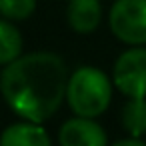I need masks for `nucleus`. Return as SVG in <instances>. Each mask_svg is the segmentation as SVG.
I'll return each instance as SVG.
<instances>
[{
  "instance_id": "obj_6",
  "label": "nucleus",
  "mask_w": 146,
  "mask_h": 146,
  "mask_svg": "<svg viewBox=\"0 0 146 146\" xmlns=\"http://www.w3.org/2000/svg\"><path fill=\"white\" fill-rule=\"evenodd\" d=\"M0 146H52L40 122L24 120L10 124L0 134Z\"/></svg>"
},
{
  "instance_id": "obj_3",
  "label": "nucleus",
  "mask_w": 146,
  "mask_h": 146,
  "mask_svg": "<svg viewBox=\"0 0 146 146\" xmlns=\"http://www.w3.org/2000/svg\"><path fill=\"white\" fill-rule=\"evenodd\" d=\"M108 24L120 42L146 44V0H116L110 6Z\"/></svg>"
},
{
  "instance_id": "obj_4",
  "label": "nucleus",
  "mask_w": 146,
  "mask_h": 146,
  "mask_svg": "<svg viewBox=\"0 0 146 146\" xmlns=\"http://www.w3.org/2000/svg\"><path fill=\"white\" fill-rule=\"evenodd\" d=\"M114 86L128 98H146V48L132 46L122 52L112 68Z\"/></svg>"
},
{
  "instance_id": "obj_7",
  "label": "nucleus",
  "mask_w": 146,
  "mask_h": 146,
  "mask_svg": "<svg viewBox=\"0 0 146 146\" xmlns=\"http://www.w3.org/2000/svg\"><path fill=\"white\" fill-rule=\"evenodd\" d=\"M68 24L78 34H90L102 20L100 0H70L66 10Z\"/></svg>"
},
{
  "instance_id": "obj_1",
  "label": "nucleus",
  "mask_w": 146,
  "mask_h": 146,
  "mask_svg": "<svg viewBox=\"0 0 146 146\" xmlns=\"http://www.w3.org/2000/svg\"><path fill=\"white\" fill-rule=\"evenodd\" d=\"M68 68L54 52L18 56L0 74V92L6 104L24 120L44 122L66 98Z\"/></svg>"
},
{
  "instance_id": "obj_2",
  "label": "nucleus",
  "mask_w": 146,
  "mask_h": 146,
  "mask_svg": "<svg viewBox=\"0 0 146 146\" xmlns=\"http://www.w3.org/2000/svg\"><path fill=\"white\" fill-rule=\"evenodd\" d=\"M112 80L94 66H80L72 72L66 86V102L76 116L96 118L112 100Z\"/></svg>"
},
{
  "instance_id": "obj_8",
  "label": "nucleus",
  "mask_w": 146,
  "mask_h": 146,
  "mask_svg": "<svg viewBox=\"0 0 146 146\" xmlns=\"http://www.w3.org/2000/svg\"><path fill=\"white\" fill-rule=\"evenodd\" d=\"M22 56V36L20 30L8 22V18H0V64H10Z\"/></svg>"
},
{
  "instance_id": "obj_10",
  "label": "nucleus",
  "mask_w": 146,
  "mask_h": 146,
  "mask_svg": "<svg viewBox=\"0 0 146 146\" xmlns=\"http://www.w3.org/2000/svg\"><path fill=\"white\" fill-rule=\"evenodd\" d=\"M36 10V0H0V16L8 20H26Z\"/></svg>"
},
{
  "instance_id": "obj_9",
  "label": "nucleus",
  "mask_w": 146,
  "mask_h": 146,
  "mask_svg": "<svg viewBox=\"0 0 146 146\" xmlns=\"http://www.w3.org/2000/svg\"><path fill=\"white\" fill-rule=\"evenodd\" d=\"M122 126L130 136L146 134V98H128L122 106Z\"/></svg>"
},
{
  "instance_id": "obj_5",
  "label": "nucleus",
  "mask_w": 146,
  "mask_h": 146,
  "mask_svg": "<svg viewBox=\"0 0 146 146\" xmlns=\"http://www.w3.org/2000/svg\"><path fill=\"white\" fill-rule=\"evenodd\" d=\"M60 146H108L104 128L94 118L76 116L66 120L58 132Z\"/></svg>"
},
{
  "instance_id": "obj_11",
  "label": "nucleus",
  "mask_w": 146,
  "mask_h": 146,
  "mask_svg": "<svg viewBox=\"0 0 146 146\" xmlns=\"http://www.w3.org/2000/svg\"><path fill=\"white\" fill-rule=\"evenodd\" d=\"M112 146H146V142H142V140L136 138V136H130V138H124V140L114 142Z\"/></svg>"
}]
</instances>
